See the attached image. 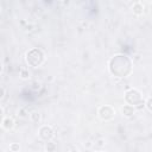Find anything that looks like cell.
I'll return each mask as SVG.
<instances>
[{"mask_svg": "<svg viewBox=\"0 0 152 152\" xmlns=\"http://www.w3.org/2000/svg\"><path fill=\"white\" fill-rule=\"evenodd\" d=\"M30 118H31V120H32L33 122H38V121L40 120V114H39L38 112H32V113L30 114Z\"/></svg>", "mask_w": 152, "mask_h": 152, "instance_id": "obj_5", "label": "cell"}, {"mask_svg": "<svg viewBox=\"0 0 152 152\" xmlns=\"http://www.w3.org/2000/svg\"><path fill=\"white\" fill-rule=\"evenodd\" d=\"M46 150H48L49 152H53V150H55V144H52L51 141L46 142Z\"/></svg>", "mask_w": 152, "mask_h": 152, "instance_id": "obj_6", "label": "cell"}, {"mask_svg": "<svg viewBox=\"0 0 152 152\" xmlns=\"http://www.w3.org/2000/svg\"><path fill=\"white\" fill-rule=\"evenodd\" d=\"M125 99H126L127 102L131 103L129 106H138V104H142V106H144V101L141 100L140 93H139L137 89H129V90L126 93Z\"/></svg>", "mask_w": 152, "mask_h": 152, "instance_id": "obj_1", "label": "cell"}, {"mask_svg": "<svg viewBox=\"0 0 152 152\" xmlns=\"http://www.w3.org/2000/svg\"><path fill=\"white\" fill-rule=\"evenodd\" d=\"M121 113H122V115L129 118V116H132V115L134 114V108H133V106H129V104L124 106V107L121 108Z\"/></svg>", "mask_w": 152, "mask_h": 152, "instance_id": "obj_2", "label": "cell"}, {"mask_svg": "<svg viewBox=\"0 0 152 152\" xmlns=\"http://www.w3.org/2000/svg\"><path fill=\"white\" fill-rule=\"evenodd\" d=\"M10 148H11V150H12L13 152H17V151H19L20 146H19V144H17V142H13V144H11Z\"/></svg>", "mask_w": 152, "mask_h": 152, "instance_id": "obj_7", "label": "cell"}, {"mask_svg": "<svg viewBox=\"0 0 152 152\" xmlns=\"http://www.w3.org/2000/svg\"><path fill=\"white\" fill-rule=\"evenodd\" d=\"M99 152H101V151H99Z\"/></svg>", "mask_w": 152, "mask_h": 152, "instance_id": "obj_13", "label": "cell"}, {"mask_svg": "<svg viewBox=\"0 0 152 152\" xmlns=\"http://www.w3.org/2000/svg\"><path fill=\"white\" fill-rule=\"evenodd\" d=\"M1 70H2V65L0 64V71H1Z\"/></svg>", "mask_w": 152, "mask_h": 152, "instance_id": "obj_11", "label": "cell"}, {"mask_svg": "<svg viewBox=\"0 0 152 152\" xmlns=\"http://www.w3.org/2000/svg\"><path fill=\"white\" fill-rule=\"evenodd\" d=\"M132 10H133V13L137 14V15H140V14L144 13V6L141 5V2H135V4L133 5Z\"/></svg>", "mask_w": 152, "mask_h": 152, "instance_id": "obj_3", "label": "cell"}, {"mask_svg": "<svg viewBox=\"0 0 152 152\" xmlns=\"http://www.w3.org/2000/svg\"><path fill=\"white\" fill-rule=\"evenodd\" d=\"M27 77H28V74H26V71L23 70V71H21V78L25 80V78H27Z\"/></svg>", "mask_w": 152, "mask_h": 152, "instance_id": "obj_9", "label": "cell"}, {"mask_svg": "<svg viewBox=\"0 0 152 152\" xmlns=\"http://www.w3.org/2000/svg\"><path fill=\"white\" fill-rule=\"evenodd\" d=\"M151 101H152V99H151V96H148V97H147V101H146V108H147V110H148V112H151V110H152Z\"/></svg>", "mask_w": 152, "mask_h": 152, "instance_id": "obj_8", "label": "cell"}, {"mask_svg": "<svg viewBox=\"0 0 152 152\" xmlns=\"http://www.w3.org/2000/svg\"><path fill=\"white\" fill-rule=\"evenodd\" d=\"M2 125H4V127H5L6 129H12V128L14 127V121H13V119H11V118H6V119L4 120V122H2Z\"/></svg>", "mask_w": 152, "mask_h": 152, "instance_id": "obj_4", "label": "cell"}, {"mask_svg": "<svg viewBox=\"0 0 152 152\" xmlns=\"http://www.w3.org/2000/svg\"><path fill=\"white\" fill-rule=\"evenodd\" d=\"M4 94H5L4 88H0V99H2V97H4Z\"/></svg>", "mask_w": 152, "mask_h": 152, "instance_id": "obj_10", "label": "cell"}, {"mask_svg": "<svg viewBox=\"0 0 152 152\" xmlns=\"http://www.w3.org/2000/svg\"><path fill=\"white\" fill-rule=\"evenodd\" d=\"M0 12H1V8H0Z\"/></svg>", "mask_w": 152, "mask_h": 152, "instance_id": "obj_12", "label": "cell"}]
</instances>
